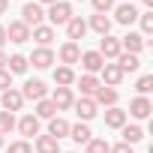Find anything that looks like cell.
I'll return each mask as SVG.
<instances>
[{
	"instance_id": "6da1fadb",
	"label": "cell",
	"mask_w": 153,
	"mask_h": 153,
	"mask_svg": "<svg viewBox=\"0 0 153 153\" xmlns=\"http://www.w3.org/2000/svg\"><path fill=\"white\" fill-rule=\"evenodd\" d=\"M72 15H75V12H72V6L66 3V0H57V3H51V6H48V12H45V18L51 21V27H57V24H66Z\"/></svg>"
},
{
	"instance_id": "7a4b0ae2",
	"label": "cell",
	"mask_w": 153,
	"mask_h": 153,
	"mask_svg": "<svg viewBox=\"0 0 153 153\" xmlns=\"http://www.w3.org/2000/svg\"><path fill=\"white\" fill-rule=\"evenodd\" d=\"M72 108H75V114H78V120H81V123H87V120H93V117L99 114V105H96L90 96L75 99V102H72Z\"/></svg>"
},
{
	"instance_id": "3957f363",
	"label": "cell",
	"mask_w": 153,
	"mask_h": 153,
	"mask_svg": "<svg viewBox=\"0 0 153 153\" xmlns=\"http://www.w3.org/2000/svg\"><path fill=\"white\" fill-rule=\"evenodd\" d=\"M21 96H24V99L39 102V99H45V96H48V87H45V81H39V78H27V81H24V87H21Z\"/></svg>"
},
{
	"instance_id": "277c9868",
	"label": "cell",
	"mask_w": 153,
	"mask_h": 153,
	"mask_svg": "<svg viewBox=\"0 0 153 153\" xmlns=\"http://www.w3.org/2000/svg\"><path fill=\"white\" fill-rule=\"evenodd\" d=\"M0 105H3V111H9V114L21 111V105H24V96H21V90H18V87H9V90H3V96H0Z\"/></svg>"
},
{
	"instance_id": "5b68a950",
	"label": "cell",
	"mask_w": 153,
	"mask_h": 153,
	"mask_svg": "<svg viewBox=\"0 0 153 153\" xmlns=\"http://www.w3.org/2000/svg\"><path fill=\"white\" fill-rule=\"evenodd\" d=\"M120 51H123V48H120V39H117V36H111V33H108V36H102V39H99V54H102V60H105V63H108V60H117V54H120Z\"/></svg>"
},
{
	"instance_id": "8992f818",
	"label": "cell",
	"mask_w": 153,
	"mask_h": 153,
	"mask_svg": "<svg viewBox=\"0 0 153 153\" xmlns=\"http://www.w3.org/2000/svg\"><path fill=\"white\" fill-rule=\"evenodd\" d=\"M42 18H45V9H42L39 3H24V9H21V21H24L27 27H39Z\"/></svg>"
},
{
	"instance_id": "52a82bcc",
	"label": "cell",
	"mask_w": 153,
	"mask_h": 153,
	"mask_svg": "<svg viewBox=\"0 0 153 153\" xmlns=\"http://www.w3.org/2000/svg\"><path fill=\"white\" fill-rule=\"evenodd\" d=\"M6 39L15 42V45H21V42L30 39V27H27L21 18H18V21H9V27H6Z\"/></svg>"
},
{
	"instance_id": "ba28073f",
	"label": "cell",
	"mask_w": 153,
	"mask_h": 153,
	"mask_svg": "<svg viewBox=\"0 0 153 153\" xmlns=\"http://www.w3.org/2000/svg\"><path fill=\"white\" fill-rule=\"evenodd\" d=\"M150 111H153V102H150L147 96H135V99L129 102V114H132L135 120H147Z\"/></svg>"
},
{
	"instance_id": "9c48e42d",
	"label": "cell",
	"mask_w": 153,
	"mask_h": 153,
	"mask_svg": "<svg viewBox=\"0 0 153 153\" xmlns=\"http://www.w3.org/2000/svg\"><path fill=\"white\" fill-rule=\"evenodd\" d=\"M15 129H18L24 138H33V135H39L42 126H39V117H36V114H24L21 120H15Z\"/></svg>"
},
{
	"instance_id": "30bf717a",
	"label": "cell",
	"mask_w": 153,
	"mask_h": 153,
	"mask_svg": "<svg viewBox=\"0 0 153 153\" xmlns=\"http://www.w3.org/2000/svg\"><path fill=\"white\" fill-rule=\"evenodd\" d=\"M84 33H87V21H84L81 15H72V18L66 21V36H69V42L84 39Z\"/></svg>"
},
{
	"instance_id": "8fae6325",
	"label": "cell",
	"mask_w": 153,
	"mask_h": 153,
	"mask_svg": "<svg viewBox=\"0 0 153 153\" xmlns=\"http://www.w3.org/2000/svg\"><path fill=\"white\" fill-rule=\"evenodd\" d=\"M78 63L84 66V72H87V75H96V72L105 66V60H102V54H99V51H84Z\"/></svg>"
},
{
	"instance_id": "7c38bea8",
	"label": "cell",
	"mask_w": 153,
	"mask_h": 153,
	"mask_svg": "<svg viewBox=\"0 0 153 153\" xmlns=\"http://www.w3.org/2000/svg\"><path fill=\"white\" fill-rule=\"evenodd\" d=\"M114 21H117V24H132V21H138V9L126 0V3L114 6Z\"/></svg>"
},
{
	"instance_id": "4fadbf2b",
	"label": "cell",
	"mask_w": 153,
	"mask_h": 153,
	"mask_svg": "<svg viewBox=\"0 0 153 153\" xmlns=\"http://www.w3.org/2000/svg\"><path fill=\"white\" fill-rule=\"evenodd\" d=\"M90 99H93L96 105L114 108V105H117V90H114V87H105V84H99V90H96V93H93Z\"/></svg>"
},
{
	"instance_id": "5bb4252c",
	"label": "cell",
	"mask_w": 153,
	"mask_h": 153,
	"mask_svg": "<svg viewBox=\"0 0 153 153\" xmlns=\"http://www.w3.org/2000/svg\"><path fill=\"white\" fill-rule=\"evenodd\" d=\"M51 102H54V108H57V111H66V108H72V102H75V96H72V87H57V90L51 93Z\"/></svg>"
},
{
	"instance_id": "9a60e30c",
	"label": "cell",
	"mask_w": 153,
	"mask_h": 153,
	"mask_svg": "<svg viewBox=\"0 0 153 153\" xmlns=\"http://www.w3.org/2000/svg\"><path fill=\"white\" fill-rule=\"evenodd\" d=\"M78 60H81L78 42H63V45H60V63H63V66H72V63H78Z\"/></svg>"
},
{
	"instance_id": "2e32d148",
	"label": "cell",
	"mask_w": 153,
	"mask_h": 153,
	"mask_svg": "<svg viewBox=\"0 0 153 153\" xmlns=\"http://www.w3.org/2000/svg\"><path fill=\"white\" fill-rule=\"evenodd\" d=\"M99 72H102V84H105V87H117V84L123 81V72H120L117 63H105Z\"/></svg>"
},
{
	"instance_id": "e0dca14e",
	"label": "cell",
	"mask_w": 153,
	"mask_h": 153,
	"mask_svg": "<svg viewBox=\"0 0 153 153\" xmlns=\"http://www.w3.org/2000/svg\"><path fill=\"white\" fill-rule=\"evenodd\" d=\"M144 45H147V39H144L141 33H126V36L120 39V48H123L126 54H138Z\"/></svg>"
},
{
	"instance_id": "ac0fdd59",
	"label": "cell",
	"mask_w": 153,
	"mask_h": 153,
	"mask_svg": "<svg viewBox=\"0 0 153 153\" xmlns=\"http://www.w3.org/2000/svg\"><path fill=\"white\" fill-rule=\"evenodd\" d=\"M27 63H33L36 69H48V66L54 63V51H51V48H36V51L27 57Z\"/></svg>"
},
{
	"instance_id": "d6986e66",
	"label": "cell",
	"mask_w": 153,
	"mask_h": 153,
	"mask_svg": "<svg viewBox=\"0 0 153 153\" xmlns=\"http://www.w3.org/2000/svg\"><path fill=\"white\" fill-rule=\"evenodd\" d=\"M30 39H36V42H39V48H48V45H51V39H54V27H51V24H39V27H33V30H30Z\"/></svg>"
},
{
	"instance_id": "ffe728a7",
	"label": "cell",
	"mask_w": 153,
	"mask_h": 153,
	"mask_svg": "<svg viewBox=\"0 0 153 153\" xmlns=\"http://www.w3.org/2000/svg\"><path fill=\"white\" fill-rule=\"evenodd\" d=\"M75 84H78V90H81V96H93V93L99 90V84H102V81L96 78V75H87V72H84L81 78H75Z\"/></svg>"
},
{
	"instance_id": "44dd1931",
	"label": "cell",
	"mask_w": 153,
	"mask_h": 153,
	"mask_svg": "<svg viewBox=\"0 0 153 153\" xmlns=\"http://www.w3.org/2000/svg\"><path fill=\"white\" fill-rule=\"evenodd\" d=\"M87 27H90V30H96L99 36H108V33H111V18H108V15H99V12H96V15H90Z\"/></svg>"
},
{
	"instance_id": "7402d4cb",
	"label": "cell",
	"mask_w": 153,
	"mask_h": 153,
	"mask_svg": "<svg viewBox=\"0 0 153 153\" xmlns=\"http://www.w3.org/2000/svg\"><path fill=\"white\" fill-rule=\"evenodd\" d=\"M27 66H30V63H27L24 54H12V57H6V72H9V75H24Z\"/></svg>"
},
{
	"instance_id": "603a6c76",
	"label": "cell",
	"mask_w": 153,
	"mask_h": 153,
	"mask_svg": "<svg viewBox=\"0 0 153 153\" xmlns=\"http://www.w3.org/2000/svg\"><path fill=\"white\" fill-rule=\"evenodd\" d=\"M105 126H111V129H123V126H126V111L117 108V105L108 108V111H105Z\"/></svg>"
},
{
	"instance_id": "cb8c5ba5",
	"label": "cell",
	"mask_w": 153,
	"mask_h": 153,
	"mask_svg": "<svg viewBox=\"0 0 153 153\" xmlns=\"http://www.w3.org/2000/svg\"><path fill=\"white\" fill-rule=\"evenodd\" d=\"M36 153H60V141L51 135H36Z\"/></svg>"
},
{
	"instance_id": "d4e9b609",
	"label": "cell",
	"mask_w": 153,
	"mask_h": 153,
	"mask_svg": "<svg viewBox=\"0 0 153 153\" xmlns=\"http://www.w3.org/2000/svg\"><path fill=\"white\" fill-rule=\"evenodd\" d=\"M54 81H57V87H72L75 84V69L72 66H57L54 69Z\"/></svg>"
},
{
	"instance_id": "484cf974",
	"label": "cell",
	"mask_w": 153,
	"mask_h": 153,
	"mask_svg": "<svg viewBox=\"0 0 153 153\" xmlns=\"http://www.w3.org/2000/svg\"><path fill=\"white\" fill-rule=\"evenodd\" d=\"M69 138H72L75 144H87V141L93 138V132H90L87 123H75V126H69Z\"/></svg>"
},
{
	"instance_id": "4316f807",
	"label": "cell",
	"mask_w": 153,
	"mask_h": 153,
	"mask_svg": "<svg viewBox=\"0 0 153 153\" xmlns=\"http://www.w3.org/2000/svg\"><path fill=\"white\" fill-rule=\"evenodd\" d=\"M117 66H120V72L126 75V72H135V69L141 66V60H138V54H126V51H120V54H117Z\"/></svg>"
},
{
	"instance_id": "83f0119b",
	"label": "cell",
	"mask_w": 153,
	"mask_h": 153,
	"mask_svg": "<svg viewBox=\"0 0 153 153\" xmlns=\"http://www.w3.org/2000/svg\"><path fill=\"white\" fill-rule=\"evenodd\" d=\"M48 135L57 138V141L66 138V135H69V123H66L63 117H51V120H48Z\"/></svg>"
},
{
	"instance_id": "f1b7e54d",
	"label": "cell",
	"mask_w": 153,
	"mask_h": 153,
	"mask_svg": "<svg viewBox=\"0 0 153 153\" xmlns=\"http://www.w3.org/2000/svg\"><path fill=\"white\" fill-rule=\"evenodd\" d=\"M36 117H39V120H51V117H57V108H54V102H51L48 96L36 102Z\"/></svg>"
},
{
	"instance_id": "f546056e",
	"label": "cell",
	"mask_w": 153,
	"mask_h": 153,
	"mask_svg": "<svg viewBox=\"0 0 153 153\" xmlns=\"http://www.w3.org/2000/svg\"><path fill=\"white\" fill-rule=\"evenodd\" d=\"M141 138H144V129H141V126H135V123H132V126H129V123L123 126V141H126V144H138Z\"/></svg>"
},
{
	"instance_id": "4dcf8cb0",
	"label": "cell",
	"mask_w": 153,
	"mask_h": 153,
	"mask_svg": "<svg viewBox=\"0 0 153 153\" xmlns=\"http://www.w3.org/2000/svg\"><path fill=\"white\" fill-rule=\"evenodd\" d=\"M87 153H111V144L105 138H90L87 141Z\"/></svg>"
},
{
	"instance_id": "1f68e13d",
	"label": "cell",
	"mask_w": 153,
	"mask_h": 153,
	"mask_svg": "<svg viewBox=\"0 0 153 153\" xmlns=\"http://www.w3.org/2000/svg\"><path fill=\"white\" fill-rule=\"evenodd\" d=\"M12 129H15V114L0 111V135H9Z\"/></svg>"
},
{
	"instance_id": "d6a6232c",
	"label": "cell",
	"mask_w": 153,
	"mask_h": 153,
	"mask_svg": "<svg viewBox=\"0 0 153 153\" xmlns=\"http://www.w3.org/2000/svg\"><path fill=\"white\" fill-rule=\"evenodd\" d=\"M138 21H141V36H150L153 33V12H138Z\"/></svg>"
},
{
	"instance_id": "836d02e7",
	"label": "cell",
	"mask_w": 153,
	"mask_h": 153,
	"mask_svg": "<svg viewBox=\"0 0 153 153\" xmlns=\"http://www.w3.org/2000/svg\"><path fill=\"white\" fill-rule=\"evenodd\" d=\"M135 90H138L141 96H147V93L153 90V75H141V78H138V84H135Z\"/></svg>"
},
{
	"instance_id": "e575fe53",
	"label": "cell",
	"mask_w": 153,
	"mask_h": 153,
	"mask_svg": "<svg viewBox=\"0 0 153 153\" xmlns=\"http://www.w3.org/2000/svg\"><path fill=\"white\" fill-rule=\"evenodd\" d=\"M6 153H33V147H30V141H12Z\"/></svg>"
},
{
	"instance_id": "d590c367",
	"label": "cell",
	"mask_w": 153,
	"mask_h": 153,
	"mask_svg": "<svg viewBox=\"0 0 153 153\" xmlns=\"http://www.w3.org/2000/svg\"><path fill=\"white\" fill-rule=\"evenodd\" d=\"M90 3H93V9L99 12V15H105L108 9H114L117 3H114V0H90Z\"/></svg>"
},
{
	"instance_id": "8d00e7d4",
	"label": "cell",
	"mask_w": 153,
	"mask_h": 153,
	"mask_svg": "<svg viewBox=\"0 0 153 153\" xmlns=\"http://www.w3.org/2000/svg\"><path fill=\"white\" fill-rule=\"evenodd\" d=\"M9 87H12V75H9L6 69H0V93L9 90Z\"/></svg>"
},
{
	"instance_id": "74e56055",
	"label": "cell",
	"mask_w": 153,
	"mask_h": 153,
	"mask_svg": "<svg viewBox=\"0 0 153 153\" xmlns=\"http://www.w3.org/2000/svg\"><path fill=\"white\" fill-rule=\"evenodd\" d=\"M111 153H132V144L120 141V144H114V147H111Z\"/></svg>"
},
{
	"instance_id": "f35d334b",
	"label": "cell",
	"mask_w": 153,
	"mask_h": 153,
	"mask_svg": "<svg viewBox=\"0 0 153 153\" xmlns=\"http://www.w3.org/2000/svg\"><path fill=\"white\" fill-rule=\"evenodd\" d=\"M3 42H6V27L0 24V48H3Z\"/></svg>"
},
{
	"instance_id": "ab89813d",
	"label": "cell",
	"mask_w": 153,
	"mask_h": 153,
	"mask_svg": "<svg viewBox=\"0 0 153 153\" xmlns=\"http://www.w3.org/2000/svg\"><path fill=\"white\" fill-rule=\"evenodd\" d=\"M0 69H6V51L0 48Z\"/></svg>"
},
{
	"instance_id": "60d3db41",
	"label": "cell",
	"mask_w": 153,
	"mask_h": 153,
	"mask_svg": "<svg viewBox=\"0 0 153 153\" xmlns=\"http://www.w3.org/2000/svg\"><path fill=\"white\" fill-rule=\"evenodd\" d=\"M6 9H9V0H0V15H3Z\"/></svg>"
},
{
	"instance_id": "b9f144b4",
	"label": "cell",
	"mask_w": 153,
	"mask_h": 153,
	"mask_svg": "<svg viewBox=\"0 0 153 153\" xmlns=\"http://www.w3.org/2000/svg\"><path fill=\"white\" fill-rule=\"evenodd\" d=\"M42 3H45V6H51V3H57V0H39V6H42Z\"/></svg>"
},
{
	"instance_id": "7bdbcfd3",
	"label": "cell",
	"mask_w": 153,
	"mask_h": 153,
	"mask_svg": "<svg viewBox=\"0 0 153 153\" xmlns=\"http://www.w3.org/2000/svg\"><path fill=\"white\" fill-rule=\"evenodd\" d=\"M144 6H147V9H153V0H144Z\"/></svg>"
},
{
	"instance_id": "ee69618b",
	"label": "cell",
	"mask_w": 153,
	"mask_h": 153,
	"mask_svg": "<svg viewBox=\"0 0 153 153\" xmlns=\"http://www.w3.org/2000/svg\"><path fill=\"white\" fill-rule=\"evenodd\" d=\"M0 147H3V135H0Z\"/></svg>"
},
{
	"instance_id": "f6af8a7d",
	"label": "cell",
	"mask_w": 153,
	"mask_h": 153,
	"mask_svg": "<svg viewBox=\"0 0 153 153\" xmlns=\"http://www.w3.org/2000/svg\"><path fill=\"white\" fill-rule=\"evenodd\" d=\"M69 153H78V150H69Z\"/></svg>"
},
{
	"instance_id": "bcb514c9",
	"label": "cell",
	"mask_w": 153,
	"mask_h": 153,
	"mask_svg": "<svg viewBox=\"0 0 153 153\" xmlns=\"http://www.w3.org/2000/svg\"><path fill=\"white\" fill-rule=\"evenodd\" d=\"M129 3H132V0H129Z\"/></svg>"
}]
</instances>
